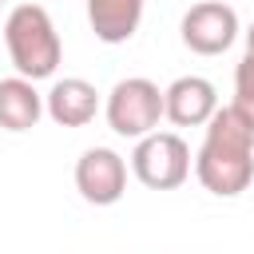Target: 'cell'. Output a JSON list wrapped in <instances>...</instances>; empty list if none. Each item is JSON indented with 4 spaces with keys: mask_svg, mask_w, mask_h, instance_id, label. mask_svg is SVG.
Segmentation results:
<instances>
[{
    "mask_svg": "<svg viewBox=\"0 0 254 254\" xmlns=\"http://www.w3.org/2000/svg\"><path fill=\"white\" fill-rule=\"evenodd\" d=\"M194 175L218 198H234L254 183V131L230 103L206 119V139L194 155Z\"/></svg>",
    "mask_w": 254,
    "mask_h": 254,
    "instance_id": "6da1fadb",
    "label": "cell"
},
{
    "mask_svg": "<svg viewBox=\"0 0 254 254\" xmlns=\"http://www.w3.org/2000/svg\"><path fill=\"white\" fill-rule=\"evenodd\" d=\"M4 44H8L16 75H24L32 83L56 75L60 56H64L60 32H56L52 16L40 4H16L8 12V20H4Z\"/></svg>",
    "mask_w": 254,
    "mask_h": 254,
    "instance_id": "7a4b0ae2",
    "label": "cell"
},
{
    "mask_svg": "<svg viewBox=\"0 0 254 254\" xmlns=\"http://www.w3.org/2000/svg\"><path fill=\"white\" fill-rule=\"evenodd\" d=\"M103 115H107V127H111L115 135L139 143L143 135L159 131L163 91H159V83H151L147 75H127V79H119V83L107 91Z\"/></svg>",
    "mask_w": 254,
    "mask_h": 254,
    "instance_id": "3957f363",
    "label": "cell"
},
{
    "mask_svg": "<svg viewBox=\"0 0 254 254\" xmlns=\"http://www.w3.org/2000/svg\"><path fill=\"white\" fill-rule=\"evenodd\" d=\"M131 171L151 190H175L190 175V147L175 131H151L131 151Z\"/></svg>",
    "mask_w": 254,
    "mask_h": 254,
    "instance_id": "277c9868",
    "label": "cell"
},
{
    "mask_svg": "<svg viewBox=\"0 0 254 254\" xmlns=\"http://www.w3.org/2000/svg\"><path fill=\"white\" fill-rule=\"evenodd\" d=\"M179 36L198 56H222L238 40V12L230 4H222V0L190 4L187 16H183V24H179Z\"/></svg>",
    "mask_w": 254,
    "mask_h": 254,
    "instance_id": "5b68a950",
    "label": "cell"
},
{
    "mask_svg": "<svg viewBox=\"0 0 254 254\" xmlns=\"http://www.w3.org/2000/svg\"><path fill=\"white\" fill-rule=\"evenodd\" d=\"M75 190L91 206H115L127 190V159L111 147H91L75 163Z\"/></svg>",
    "mask_w": 254,
    "mask_h": 254,
    "instance_id": "8992f818",
    "label": "cell"
},
{
    "mask_svg": "<svg viewBox=\"0 0 254 254\" xmlns=\"http://www.w3.org/2000/svg\"><path fill=\"white\" fill-rule=\"evenodd\" d=\"M218 111V91L206 75H179L171 87H163V119L175 127H206V119Z\"/></svg>",
    "mask_w": 254,
    "mask_h": 254,
    "instance_id": "52a82bcc",
    "label": "cell"
},
{
    "mask_svg": "<svg viewBox=\"0 0 254 254\" xmlns=\"http://www.w3.org/2000/svg\"><path fill=\"white\" fill-rule=\"evenodd\" d=\"M44 111L60 127H87L99 111V91H95V83H87L79 75H64L44 95Z\"/></svg>",
    "mask_w": 254,
    "mask_h": 254,
    "instance_id": "ba28073f",
    "label": "cell"
},
{
    "mask_svg": "<svg viewBox=\"0 0 254 254\" xmlns=\"http://www.w3.org/2000/svg\"><path fill=\"white\" fill-rule=\"evenodd\" d=\"M44 115V95L36 91L32 79L24 75H8L0 79V127L4 131H32Z\"/></svg>",
    "mask_w": 254,
    "mask_h": 254,
    "instance_id": "9c48e42d",
    "label": "cell"
},
{
    "mask_svg": "<svg viewBox=\"0 0 254 254\" xmlns=\"http://www.w3.org/2000/svg\"><path fill=\"white\" fill-rule=\"evenodd\" d=\"M143 0H87V24L103 44H127L139 32Z\"/></svg>",
    "mask_w": 254,
    "mask_h": 254,
    "instance_id": "30bf717a",
    "label": "cell"
},
{
    "mask_svg": "<svg viewBox=\"0 0 254 254\" xmlns=\"http://www.w3.org/2000/svg\"><path fill=\"white\" fill-rule=\"evenodd\" d=\"M242 119H246V127L254 131V52H246L242 60H238V67H234V103H230Z\"/></svg>",
    "mask_w": 254,
    "mask_h": 254,
    "instance_id": "8fae6325",
    "label": "cell"
},
{
    "mask_svg": "<svg viewBox=\"0 0 254 254\" xmlns=\"http://www.w3.org/2000/svg\"><path fill=\"white\" fill-rule=\"evenodd\" d=\"M246 52H254V24L246 28Z\"/></svg>",
    "mask_w": 254,
    "mask_h": 254,
    "instance_id": "7c38bea8",
    "label": "cell"
},
{
    "mask_svg": "<svg viewBox=\"0 0 254 254\" xmlns=\"http://www.w3.org/2000/svg\"><path fill=\"white\" fill-rule=\"evenodd\" d=\"M0 8H4V0H0Z\"/></svg>",
    "mask_w": 254,
    "mask_h": 254,
    "instance_id": "4fadbf2b",
    "label": "cell"
}]
</instances>
